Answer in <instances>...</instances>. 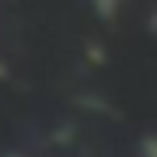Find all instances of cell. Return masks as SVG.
Returning <instances> with one entry per match:
<instances>
[{
  "label": "cell",
  "instance_id": "cell-1",
  "mask_svg": "<svg viewBox=\"0 0 157 157\" xmlns=\"http://www.w3.org/2000/svg\"><path fill=\"white\" fill-rule=\"evenodd\" d=\"M92 4H96V12H100V15H111L115 8H119V0H92Z\"/></svg>",
  "mask_w": 157,
  "mask_h": 157
}]
</instances>
